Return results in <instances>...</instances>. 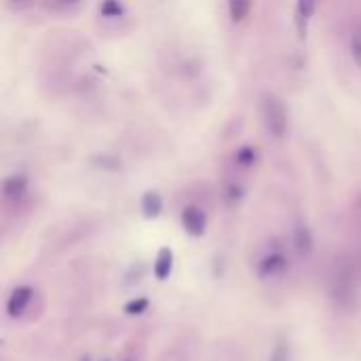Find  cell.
<instances>
[{"label":"cell","instance_id":"52a82bcc","mask_svg":"<svg viewBox=\"0 0 361 361\" xmlns=\"http://www.w3.org/2000/svg\"><path fill=\"white\" fill-rule=\"evenodd\" d=\"M25 190H27V178L23 173H13V176L4 178V182H2V195L8 201L21 199L25 195Z\"/></svg>","mask_w":361,"mask_h":361},{"label":"cell","instance_id":"ba28073f","mask_svg":"<svg viewBox=\"0 0 361 361\" xmlns=\"http://www.w3.org/2000/svg\"><path fill=\"white\" fill-rule=\"evenodd\" d=\"M140 209H142V216H144L146 220L159 218L161 212H163V197H161L157 190H146V192L142 195Z\"/></svg>","mask_w":361,"mask_h":361},{"label":"cell","instance_id":"ffe728a7","mask_svg":"<svg viewBox=\"0 0 361 361\" xmlns=\"http://www.w3.org/2000/svg\"><path fill=\"white\" fill-rule=\"evenodd\" d=\"M104 361H108V360H104Z\"/></svg>","mask_w":361,"mask_h":361},{"label":"cell","instance_id":"e0dca14e","mask_svg":"<svg viewBox=\"0 0 361 361\" xmlns=\"http://www.w3.org/2000/svg\"><path fill=\"white\" fill-rule=\"evenodd\" d=\"M351 57L361 68V32H355L351 38Z\"/></svg>","mask_w":361,"mask_h":361},{"label":"cell","instance_id":"9a60e30c","mask_svg":"<svg viewBox=\"0 0 361 361\" xmlns=\"http://www.w3.org/2000/svg\"><path fill=\"white\" fill-rule=\"evenodd\" d=\"M243 197H245V190H243V186H241V184H237V182L226 184V188H224V199H226V203H228V205H237V203H241V201H243Z\"/></svg>","mask_w":361,"mask_h":361},{"label":"cell","instance_id":"8992f818","mask_svg":"<svg viewBox=\"0 0 361 361\" xmlns=\"http://www.w3.org/2000/svg\"><path fill=\"white\" fill-rule=\"evenodd\" d=\"M294 247L300 256H309L315 247V239H313V233L311 228L307 226V222L298 220L296 226H294Z\"/></svg>","mask_w":361,"mask_h":361},{"label":"cell","instance_id":"6da1fadb","mask_svg":"<svg viewBox=\"0 0 361 361\" xmlns=\"http://www.w3.org/2000/svg\"><path fill=\"white\" fill-rule=\"evenodd\" d=\"M262 116L269 133L281 140L288 133V110L277 95H267L262 102Z\"/></svg>","mask_w":361,"mask_h":361},{"label":"cell","instance_id":"30bf717a","mask_svg":"<svg viewBox=\"0 0 361 361\" xmlns=\"http://www.w3.org/2000/svg\"><path fill=\"white\" fill-rule=\"evenodd\" d=\"M258 161V150L254 146H241L237 152H235V163L243 169H250L254 167Z\"/></svg>","mask_w":361,"mask_h":361},{"label":"cell","instance_id":"2e32d148","mask_svg":"<svg viewBox=\"0 0 361 361\" xmlns=\"http://www.w3.org/2000/svg\"><path fill=\"white\" fill-rule=\"evenodd\" d=\"M269 361H290V349H288V343L286 341H277V345L271 351Z\"/></svg>","mask_w":361,"mask_h":361},{"label":"cell","instance_id":"7c38bea8","mask_svg":"<svg viewBox=\"0 0 361 361\" xmlns=\"http://www.w3.org/2000/svg\"><path fill=\"white\" fill-rule=\"evenodd\" d=\"M99 15L106 19H121L125 15V6L121 0H102L99 2Z\"/></svg>","mask_w":361,"mask_h":361},{"label":"cell","instance_id":"9c48e42d","mask_svg":"<svg viewBox=\"0 0 361 361\" xmlns=\"http://www.w3.org/2000/svg\"><path fill=\"white\" fill-rule=\"evenodd\" d=\"M315 4H317V0H296V30H298L300 38L307 36L309 21L315 13Z\"/></svg>","mask_w":361,"mask_h":361},{"label":"cell","instance_id":"5b68a950","mask_svg":"<svg viewBox=\"0 0 361 361\" xmlns=\"http://www.w3.org/2000/svg\"><path fill=\"white\" fill-rule=\"evenodd\" d=\"M173 271V250L171 247H161L154 262H152V275L159 281H167Z\"/></svg>","mask_w":361,"mask_h":361},{"label":"cell","instance_id":"ac0fdd59","mask_svg":"<svg viewBox=\"0 0 361 361\" xmlns=\"http://www.w3.org/2000/svg\"><path fill=\"white\" fill-rule=\"evenodd\" d=\"M11 4H15V6H25V4H30L32 0H8Z\"/></svg>","mask_w":361,"mask_h":361},{"label":"cell","instance_id":"277c9868","mask_svg":"<svg viewBox=\"0 0 361 361\" xmlns=\"http://www.w3.org/2000/svg\"><path fill=\"white\" fill-rule=\"evenodd\" d=\"M32 298H34V288H32V286H17V288L11 292L8 300H6V315H8L11 319L21 317V315L25 313V309L30 307Z\"/></svg>","mask_w":361,"mask_h":361},{"label":"cell","instance_id":"5bb4252c","mask_svg":"<svg viewBox=\"0 0 361 361\" xmlns=\"http://www.w3.org/2000/svg\"><path fill=\"white\" fill-rule=\"evenodd\" d=\"M82 0H44V6L53 13H70L80 6Z\"/></svg>","mask_w":361,"mask_h":361},{"label":"cell","instance_id":"8fae6325","mask_svg":"<svg viewBox=\"0 0 361 361\" xmlns=\"http://www.w3.org/2000/svg\"><path fill=\"white\" fill-rule=\"evenodd\" d=\"M252 11V0H228V13L235 23H241Z\"/></svg>","mask_w":361,"mask_h":361},{"label":"cell","instance_id":"3957f363","mask_svg":"<svg viewBox=\"0 0 361 361\" xmlns=\"http://www.w3.org/2000/svg\"><path fill=\"white\" fill-rule=\"evenodd\" d=\"M180 220H182V228H184L190 237H195V239L203 237L205 231H207V214H205L201 207H197V205L184 207Z\"/></svg>","mask_w":361,"mask_h":361},{"label":"cell","instance_id":"7a4b0ae2","mask_svg":"<svg viewBox=\"0 0 361 361\" xmlns=\"http://www.w3.org/2000/svg\"><path fill=\"white\" fill-rule=\"evenodd\" d=\"M288 267H290V258L283 252L273 250V252H269V254H264L260 258L256 273H258L260 279H271V277H277V275L286 273Z\"/></svg>","mask_w":361,"mask_h":361},{"label":"cell","instance_id":"4fadbf2b","mask_svg":"<svg viewBox=\"0 0 361 361\" xmlns=\"http://www.w3.org/2000/svg\"><path fill=\"white\" fill-rule=\"evenodd\" d=\"M148 309H150V300H148L146 296H135V298H131V300L123 307L125 315H129V317H140V315H144Z\"/></svg>","mask_w":361,"mask_h":361},{"label":"cell","instance_id":"d6986e66","mask_svg":"<svg viewBox=\"0 0 361 361\" xmlns=\"http://www.w3.org/2000/svg\"><path fill=\"white\" fill-rule=\"evenodd\" d=\"M80 361H91V357H89V355H82V357H80Z\"/></svg>","mask_w":361,"mask_h":361}]
</instances>
